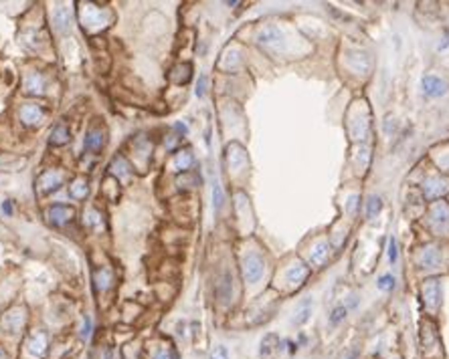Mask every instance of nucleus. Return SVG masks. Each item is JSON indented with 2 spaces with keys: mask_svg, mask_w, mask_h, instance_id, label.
Returning a JSON list of instances; mask_svg holds the SVG:
<instances>
[{
  "mask_svg": "<svg viewBox=\"0 0 449 359\" xmlns=\"http://www.w3.org/2000/svg\"><path fill=\"white\" fill-rule=\"evenodd\" d=\"M89 335H91V317L85 315V319H83V327H81V337L87 339Z\"/></svg>",
  "mask_w": 449,
  "mask_h": 359,
  "instance_id": "a878e982",
  "label": "nucleus"
},
{
  "mask_svg": "<svg viewBox=\"0 0 449 359\" xmlns=\"http://www.w3.org/2000/svg\"><path fill=\"white\" fill-rule=\"evenodd\" d=\"M306 275H308V271H306L302 264H297V266H293V268L287 273V279H289L291 283H299L302 279H306Z\"/></svg>",
  "mask_w": 449,
  "mask_h": 359,
  "instance_id": "2eb2a0df",
  "label": "nucleus"
},
{
  "mask_svg": "<svg viewBox=\"0 0 449 359\" xmlns=\"http://www.w3.org/2000/svg\"><path fill=\"white\" fill-rule=\"evenodd\" d=\"M279 351V337L277 335H265L263 341H261V349H259V355L263 359H271L275 353Z\"/></svg>",
  "mask_w": 449,
  "mask_h": 359,
  "instance_id": "39448f33",
  "label": "nucleus"
},
{
  "mask_svg": "<svg viewBox=\"0 0 449 359\" xmlns=\"http://www.w3.org/2000/svg\"><path fill=\"white\" fill-rule=\"evenodd\" d=\"M223 190H221V186L219 184H215V188H213V206H215V210L217 212H221V208H223Z\"/></svg>",
  "mask_w": 449,
  "mask_h": 359,
  "instance_id": "412c9836",
  "label": "nucleus"
},
{
  "mask_svg": "<svg viewBox=\"0 0 449 359\" xmlns=\"http://www.w3.org/2000/svg\"><path fill=\"white\" fill-rule=\"evenodd\" d=\"M85 151H99L103 147V131L99 127H89L83 139Z\"/></svg>",
  "mask_w": 449,
  "mask_h": 359,
  "instance_id": "7ed1b4c3",
  "label": "nucleus"
},
{
  "mask_svg": "<svg viewBox=\"0 0 449 359\" xmlns=\"http://www.w3.org/2000/svg\"><path fill=\"white\" fill-rule=\"evenodd\" d=\"M73 208H69V206H63V204H57V206H53L51 210H49V220L53 222V224H65V222H71V218H73Z\"/></svg>",
  "mask_w": 449,
  "mask_h": 359,
  "instance_id": "20e7f679",
  "label": "nucleus"
},
{
  "mask_svg": "<svg viewBox=\"0 0 449 359\" xmlns=\"http://www.w3.org/2000/svg\"><path fill=\"white\" fill-rule=\"evenodd\" d=\"M0 359H7V357H5V353H3V351H0Z\"/></svg>",
  "mask_w": 449,
  "mask_h": 359,
  "instance_id": "7c9ffc66",
  "label": "nucleus"
},
{
  "mask_svg": "<svg viewBox=\"0 0 449 359\" xmlns=\"http://www.w3.org/2000/svg\"><path fill=\"white\" fill-rule=\"evenodd\" d=\"M380 208H382L380 198H378V196H372V198L368 200V206H366V214H368V218H374V216L380 212Z\"/></svg>",
  "mask_w": 449,
  "mask_h": 359,
  "instance_id": "f3484780",
  "label": "nucleus"
},
{
  "mask_svg": "<svg viewBox=\"0 0 449 359\" xmlns=\"http://www.w3.org/2000/svg\"><path fill=\"white\" fill-rule=\"evenodd\" d=\"M205 87H207V77H205V75H201L199 85H197V95H199V97H205Z\"/></svg>",
  "mask_w": 449,
  "mask_h": 359,
  "instance_id": "bb28decb",
  "label": "nucleus"
},
{
  "mask_svg": "<svg viewBox=\"0 0 449 359\" xmlns=\"http://www.w3.org/2000/svg\"><path fill=\"white\" fill-rule=\"evenodd\" d=\"M310 311H312V301H306L302 307H299V311L295 313L297 317L293 319L295 321V325H302V323H306L308 321V317H310Z\"/></svg>",
  "mask_w": 449,
  "mask_h": 359,
  "instance_id": "4468645a",
  "label": "nucleus"
},
{
  "mask_svg": "<svg viewBox=\"0 0 449 359\" xmlns=\"http://www.w3.org/2000/svg\"><path fill=\"white\" fill-rule=\"evenodd\" d=\"M231 289H233L231 275H229V273H225V275L221 277L219 285H217V295H219V299H221L223 303H227V301L231 299Z\"/></svg>",
  "mask_w": 449,
  "mask_h": 359,
  "instance_id": "423d86ee",
  "label": "nucleus"
},
{
  "mask_svg": "<svg viewBox=\"0 0 449 359\" xmlns=\"http://www.w3.org/2000/svg\"><path fill=\"white\" fill-rule=\"evenodd\" d=\"M423 89L429 97H441L447 93V83L437 75H427L423 79Z\"/></svg>",
  "mask_w": 449,
  "mask_h": 359,
  "instance_id": "f03ea898",
  "label": "nucleus"
},
{
  "mask_svg": "<svg viewBox=\"0 0 449 359\" xmlns=\"http://www.w3.org/2000/svg\"><path fill=\"white\" fill-rule=\"evenodd\" d=\"M211 359H229V351H227V347H223V345L215 347V349L211 351Z\"/></svg>",
  "mask_w": 449,
  "mask_h": 359,
  "instance_id": "b1692460",
  "label": "nucleus"
},
{
  "mask_svg": "<svg viewBox=\"0 0 449 359\" xmlns=\"http://www.w3.org/2000/svg\"><path fill=\"white\" fill-rule=\"evenodd\" d=\"M243 271H245L247 283H257V281L263 277V260H261L257 254H249V256L245 258Z\"/></svg>",
  "mask_w": 449,
  "mask_h": 359,
  "instance_id": "f257e3e1",
  "label": "nucleus"
},
{
  "mask_svg": "<svg viewBox=\"0 0 449 359\" xmlns=\"http://www.w3.org/2000/svg\"><path fill=\"white\" fill-rule=\"evenodd\" d=\"M55 23H57V29H59V31H65L67 25H69V13H67L65 9H59V11L55 13Z\"/></svg>",
  "mask_w": 449,
  "mask_h": 359,
  "instance_id": "a211bd4d",
  "label": "nucleus"
},
{
  "mask_svg": "<svg viewBox=\"0 0 449 359\" xmlns=\"http://www.w3.org/2000/svg\"><path fill=\"white\" fill-rule=\"evenodd\" d=\"M180 188H195V186H199V177H197V173H188V171H184L182 173V177H178V182H176Z\"/></svg>",
  "mask_w": 449,
  "mask_h": 359,
  "instance_id": "ddd939ff",
  "label": "nucleus"
},
{
  "mask_svg": "<svg viewBox=\"0 0 449 359\" xmlns=\"http://www.w3.org/2000/svg\"><path fill=\"white\" fill-rule=\"evenodd\" d=\"M170 79L174 81V83H178V85H182V83H186L188 79H190V65H178V67H174L172 69V75H170Z\"/></svg>",
  "mask_w": 449,
  "mask_h": 359,
  "instance_id": "1a4fd4ad",
  "label": "nucleus"
},
{
  "mask_svg": "<svg viewBox=\"0 0 449 359\" xmlns=\"http://www.w3.org/2000/svg\"><path fill=\"white\" fill-rule=\"evenodd\" d=\"M67 141H69V129H67L65 125L53 127V131H51V143H53V145H63V143H67Z\"/></svg>",
  "mask_w": 449,
  "mask_h": 359,
  "instance_id": "9d476101",
  "label": "nucleus"
},
{
  "mask_svg": "<svg viewBox=\"0 0 449 359\" xmlns=\"http://www.w3.org/2000/svg\"><path fill=\"white\" fill-rule=\"evenodd\" d=\"M45 345H47V341H45V335L41 333V335H39V341H37V337H35V339L31 341V345H29V347H31V353L41 355V353L45 351Z\"/></svg>",
  "mask_w": 449,
  "mask_h": 359,
  "instance_id": "aec40b11",
  "label": "nucleus"
},
{
  "mask_svg": "<svg viewBox=\"0 0 449 359\" xmlns=\"http://www.w3.org/2000/svg\"><path fill=\"white\" fill-rule=\"evenodd\" d=\"M21 117H23L25 123H39L43 119V111L37 105H27V107H23Z\"/></svg>",
  "mask_w": 449,
  "mask_h": 359,
  "instance_id": "0eeeda50",
  "label": "nucleus"
},
{
  "mask_svg": "<svg viewBox=\"0 0 449 359\" xmlns=\"http://www.w3.org/2000/svg\"><path fill=\"white\" fill-rule=\"evenodd\" d=\"M193 161H195V157H193V153L188 151V149H184V151H178L176 153V167L184 173V171H188V167L193 165Z\"/></svg>",
  "mask_w": 449,
  "mask_h": 359,
  "instance_id": "9b49d317",
  "label": "nucleus"
},
{
  "mask_svg": "<svg viewBox=\"0 0 449 359\" xmlns=\"http://www.w3.org/2000/svg\"><path fill=\"white\" fill-rule=\"evenodd\" d=\"M3 210H5L7 214H11V212H13V208H11V204H9V202H5V204H3Z\"/></svg>",
  "mask_w": 449,
  "mask_h": 359,
  "instance_id": "c756f323",
  "label": "nucleus"
},
{
  "mask_svg": "<svg viewBox=\"0 0 449 359\" xmlns=\"http://www.w3.org/2000/svg\"><path fill=\"white\" fill-rule=\"evenodd\" d=\"M176 129H178V131H182V133H184V135H186V133H188V127H186V125H184V123H176Z\"/></svg>",
  "mask_w": 449,
  "mask_h": 359,
  "instance_id": "c85d7f7f",
  "label": "nucleus"
},
{
  "mask_svg": "<svg viewBox=\"0 0 449 359\" xmlns=\"http://www.w3.org/2000/svg\"><path fill=\"white\" fill-rule=\"evenodd\" d=\"M71 194L75 198H83L87 194V182H85V180H77V182L71 186Z\"/></svg>",
  "mask_w": 449,
  "mask_h": 359,
  "instance_id": "6ab92c4d",
  "label": "nucleus"
},
{
  "mask_svg": "<svg viewBox=\"0 0 449 359\" xmlns=\"http://www.w3.org/2000/svg\"><path fill=\"white\" fill-rule=\"evenodd\" d=\"M378 289L382 291H393L395 289V277L393 275H382L378 279Z\"/></svg>",
  "mask_w": 449,
  "mask_h": 359,
  "instance_id": "4be33fe9",
  "label": "nucleus"
},
{
  "mask_svg": "<svg viewBox=\"0 0 449 359\" xmlns=\"http://www.w3.org/2000/svg\"><path fill=\"white\" fill-rule=\"evenodd\" d=\"M344 317H346V307H338V309L332 311V315H330V323H332V325H338V323L344 321Z\"/></svg>",
  "mask_w": 449,
  "mask_h": 359,
  "instance_id": "5701e85b",
  "label": "nucleus"
},
{
  "mask_svg": "<svg viewBox=\"0 0 449 359\" xmlns=\"http://www.w3.org/2000/svg\"><path fill=\"white\" fill-rule=\"evenodd\" d=\"M27 91L29 93H41L43 91V79L37 77V75H31L27 79Z\"/></svg>",
  "mask_w": 449,
  "mask_h": 359,
  "instance_id": "dca6fc26",
  "label": "nucleus"
},
{
  "mask_svg": "<svg viewBox=\"0 0 449 359\" xmlns=\"http://www.w3.org/2000/svg\"><path fill=\"white\" fill-rule=\"evenodd\" d=\"M61 175L59 173H53V171H47L43 177H41V186H43V190L45 192H51V190H57L59 186H61Z\"/></svg>",
  "mask_w": 449,
  "mask_h": 359,
  "instance_id": "6e6552de",
  "label": "nucleus"
},
{
  "mask_svg": "<svg viewBox=\"0 0 449 359\" xmlns=\"http://www.w3.org/2000/svg\"><path fill=\"white\" fill-rule=\"evenodd\" d=\"M389 260L391 262L397 260V242H395V238H391V244H389Z\"/></svg>",
  "mask_w": 449,
  "mask_h": 359,
  "instance_id": "cd10ccee",
  "label": "nucleus"
},
{
  "mask_svg": "<svg viewBox=\"0 0 449 359\" xmlns=\"http://www.w3.org/2000/svg\"><path fill=\"white\" fill-rule=\"evenodd\" d=\"M111 173H115V175H127L130 173V165L121 155L111 161Z\"/></svg>",
  "mask_w": 449,
  "mask_h": 359,
  "instance_id": "f8f14e48",
  "label": "nucleus"
},
{
  "mask_svg": "<svg viewBox=\"0 0 449 359\" xmlns=\"http://www.w3.org/2000/svg\"><path fill=\"white\" fill-rule=\"evenodd\" d=\"M154 359H176V353H174L172 349H168V347H162V349L154 355Z\"/></svg>",
  "mask_w": 449,
  "mask_h": 359,
  "instance_id": "393cba45",
  "label": "nucleus"
}]
</instances>
